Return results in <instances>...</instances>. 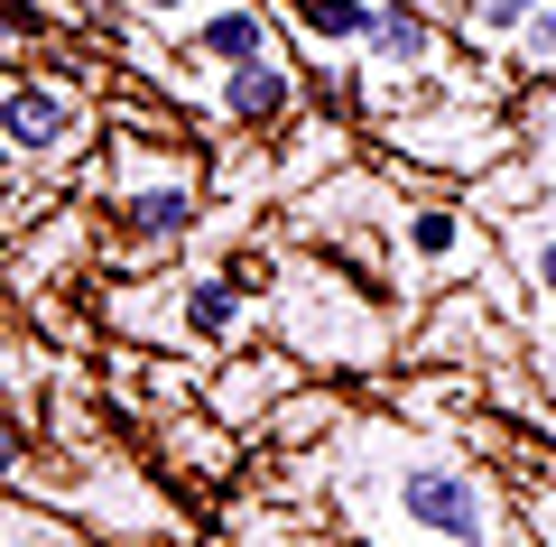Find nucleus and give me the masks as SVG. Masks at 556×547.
<instances>
[{"label": "nucleus", "instance_id": "f8f14e48", "mask_svg": "<svg viewBox=\"0 0 556 547\" xmlns=\"http://www.w3.org/2000/svg\"><path fill=\"white\" fill-rule=\"evenodd\" d=\"M399 251H408V278H437V270H464V251H473V233H464V204L427 196L399 214Z\"/></svg>", "mask_w": 556, "mask_h": 547}, {"label": "nucleus", "instance_id": "0eeeda50", "mask_svg": "<svg viewBox=\"0 0 556 547\" xmlns=\"http://www.w3.org/2000/svg\"><path fill=\"white\" fill-rule=\"evenodd\" d=\"M334 167H353V121H334V112H316V102H306V112L269 139V196L298 204V196H316Z\"/></svg>", "mask_w": 556, "mask_h": 547}, {"label": "nucleus", "instance_id": "9d476101", "mask_svg": "<svg viewBox=\"0 0 556 547\" xmlns=\"http://www.w3.org/2000/svg\"><path fill=\"white\" fill-rule=\"evenodd\" d=\"M408 352L417 362H492V315H482V278L473 288H455V297H437V307H427V325L408 334Z\"/></svg>", "mask_w": 556, "mask_h": 547}, {"label": "nucleus", "instance_id": "f03ea898", "mask_svg": "<svg viewBox=\"0 0 556 547\" xmlns=\"http://www.w3.org/2000/svg\"><path fill=\"white\" fill-rule=\"evenodd\" d=\"M93 94L75 84V65H10V84H0V139H10V167H56V176H84L65 167V158L93 149Z\"/></svg>", "mask_w": 556, "mask_h": 547}, {"label": "nucleus", "instance_id": "4468645a", "mask_svg": "<svg viewBox=\"0 0 556 547\" xmlns=\"http://www.w3.org/2000/svg\"><path fill=\"white\" fill-rule=\"evenodd\" d=\"M288 28L306 47H325V57H362L380 28V0H288Z\"/></svg>", "mask_w": 556, "mask_h": 547}, {"label": "nucleus", "instance_id": "dca6fc26", "mask_svg": "<svg viewBox=\"0 0 556 547\" xmlns=\"http://www.w3.org/2000/svg\"><path fill=\"white\" fill-rule=\"evenodd\" d=\"M519 270H529V288L556 307V233H529V241H519Z\"/></svg>", "mask_w": 556, "mask_h": 547}, {"label": "nucleus", "instance_id": "7ed1b4c3", "mask_svg": "<svg viewBox=\"0 0 556 547\" xmlns=\"http://www.w3.org/2000/svg\"><path fill=\"white\" fill-rule=\"evenodd\" d=\"M139 446H149V464H159L177 492H195V501H223V492L241 483V464H251V436H232L204 399L159 409L149 427H139Z\"/></svg>", "mask_w": 556, "mask_h": 547}, {"label": "nucleus", "instance_id": "a211bd4d", "mask_svg": "<svg viewBox=\"0 0 556 547\" xmlns=\"http://www.w3.org/2000/svg\"><path fill=\"white\" fill-rule=\"evenodd\" d=\"M529 520H538V529H547V547H556V501H529Z\"/></svg>", "mask_w": 556, "mask_h": 547}, {"label": "nucleus", "instance_id": "2eb2a0df", "mask_svg": "<svg viewBox=\"0 0 556 547\" xmlns=\"http://www.w3.org/2000/svg\"><path fill=\"white\" fill-rule=\"evenodd\" d=\"M519 65H529V75H556V0L519 28Z\"/></svg>", "mask_w": 556, "mask_h": 547}, {"label": "nucleus", "instance_id": "1a4fd4ad", "mask_svg": "<svg viewBox=\"0 0 556 547\" xmlns=\"http://www.w3.org/2000/svg\"><path fill=\"white\" fill-rule=\"evenodd\" d=\"M334 436H353V409H343V390H316L306 381V390L278 399V418L251 436V455H325Z\"/></svg>", "mask_w": 556, "mask_h": 547}, {"label": "nucleus", "instance_id": "423d86ee", "mask_svg": "<svg viewBox=\"0 0 556 547\" xmlns=\"http://www.w3.org/2000/svg\"><path fill=\"white\" fill-rule=\"evenodd\" d=\"M278 20L260 10V0H204L195 20L177 28V57L186 65H204V75H232V65H260V57H278Z\"/></svg>", "mask_w": 556, "mask_h": 547}, {"label": "nucleus", "instance_id": "f3484780", "mask_svg": "<svg viewBox=\"0 0 556 547\" xmlns=\"http://www.w3.org/2000/svg\"><path fill=\"white\" fill-rule=\"evenodd\" d=\"M130 20H149V28H186V10H204V0H121Z\"/></svg>", "mask_w": 556, "mask_h": 547}, {"label": "nucleus", "instance_id": "6e6552de", "mask_svg": "<svg viewBox=\"0 0 556 547\" xmlns=\"http://www.w3.org/2000/svg\"><path fill=\"white\" fill-rule=\"evenodd\" d=\"M445 57H455V38L437 28V10L380 0V28H371V47H362V65H371L380 84H445Z\"/></svg>", "mask_w": 556, "mask_h": 547}, {"label": "nucleus", "instance_id": "20e7f679", "mask_svg": "<svg viewBox=\"0 0 556 547\" xmlns=\"http://www.w3.org/2000/svg\"><path fill=\"white\" fill-rule=\"evenodd\" d=\"M306 381H316V372H306V352H288V344H232L214 362V381H204V409H214L232 436H260L278 418V399L306 390Z\"/></svg>", "mask_w": 556, "mask_h": 547}, {"label": "nucleus", "instance_id": "f257e3e1", "mask_svg": "<svg viewBox=\"0 0 556 547\" xmlns=\"http://www.w3.org/2000/svg\"><path fill=\"white\" fill-rule=\"evenodd\" d=\"M380 547H510V501L492 473H473L455 446L390 436V483H380Z\"/></svg>", "mask_w": 556, "mask_h": 547}, {"label": "nucleus", "instance_id": "9b49d317", "mask_svg": "<svg viewBox=\"0 0 556 547\" xmlns=\"http://www.w3.org/2000/svg\"><path fill=\"white\" fill-rule=\"evenodd\" d=\"M186 334L214 344V352L251 344V288L232 270H186Z\"/></svg>", "mask_w": 556, "mask_h": 547}, {"label": "nucleus", "instance_id": "39448f33", "mask_svg": "<svg viewBox=\"0 0 556 547\" xmlns=\"http://www.w3.org/2000/svg\"><path fill=\"white\" fill-rule=\"evenodd\" d=\"M214 112H223V130H241V139H278L306 112V65L288 57V47L260 57V65H232V75H214Z\"/></svg>", "mask_w": 556, "mask_h": 547}, {"label": "nucleus", "instance_id": "ddd939ff", "mask_svg": "<svg viewBox=\"0 0 556 547\" xmlns=\"http://www.w3.org/2000/svg\"><path fill=\"white\" fill-rule=\"evenodd\" d=\"M195 547H306L298 538V501H278V492H232Z\"/></svg>", "mask_w": 556, "mask_h": 547}]
</instances>
